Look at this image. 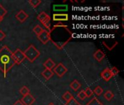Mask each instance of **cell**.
I'll return each mask as SVG.
<instances>
[{
  "mask_svg": "<svg viewBox=\"0 0 124 105\" xmlns=\"http://www.w3.org/2000/svg\"><path fill=\"white\" fill-rule=\"evenodd\" d=\"M73 98H74V97H73V94H72L70 91H66V92L62 95V99H63L66 102L70 101V100H71L72 99H73Z\"/></svg>",
  "mask_w": 124,
  "mask_h": 105,
  "instance_id": "obj_16",
  "label": "cell"
},
{
  "mask_svg": "<svg viewBox=\"0 0 124 105\" xmlns=\"http://www.w3.org/2000/svg\"><path fill=\"white\" fill-rule=\"evenodd\" d=\"M54 21H67L68 20V14H54L53 15Z\"/></svg>",
  "mask_w": 124,
  "mask_h": 105,
  "instance_id": "obj_10",
  "label": "cell"
},
{
  "mask_svg": "<svg viewBox=\"0 0 124 105\" xmlns=\"http://www.w3.org/2000/svg\"><path fill=\"white\" fill-rule=\"evenodd\" d=\"M15 18L20 22V23H23L28 18V15L23 10H20L16 15H15Z\"/></svg>",
  "mask_w": 124,
  "mask_h": 105,
  "instance_id": "obj_9",
  "label": "cell"
},
{
  "mask_svg": "<svg viewBox=\"0 0 124 105\" xmlns=\"http://www.w3.org/2000/svg\"><path fill=\"white\" fill-rule=\"evenodd\" d=\"M104 97L105 98V99H107L108 101H110L111 99H113V98L114 97V94L111 91H107L105 92V94H104Z\"/></svg>",
  "mask_w": 124,
  "mask_h": 105,
  "instance_id": "obj_18",
  "label": "cell"
},
{
  "mask_svg": "<svg viewBox=\"0 0 124 105\" xmlns=\"http://www.w3.org/2000/svg\"><path fill=\"white\" fill-rule=\"evenodd\" d=\"M94 93L97 96H100L103 93V89L100 86H97L94 90Z\"/></svg>",
  "mask_w": 124,
  "mask_h": 105,
  "instance_id": "obj_22",
  "label": "cell"
},
{
  "mask_svg": "<svg viewBox=\"0 0 124 105\" xmlns=\"http://www.w3.org/2000/svg\"><path fill=\"white\" fill-rule=\"evenodd\" d=\"M84 93L86 94V97H90L93 95V91L91 88H87L85 91H84Z\"/></svg>",
  "mask_w": 124,
  "mask_h": 105,
  "instance_id": "obj_27",
  "label": "cell"
},
{
  "mask_svg": "<svg viewBox=\"0 0 124 105\" xmlns=\"http://www.w3.org/2000/svg\"><path fill=\"white\" fill-rule=\"evenodd\" d=\"M101 77L105 80V81H109L112 77H113V75H112V73L110 72V69L109 68H106L102 72H101Z\"/></svg>",
  "mask_w": 124,
  "mask_h": 105,
  "instance_id": "obj_8",
  "label": "cell"
},
{
  "mask_svg": "<svg viewBox=\"0 0 124 105\" xmlns=\"http://www.w3.org/2000/svg\"><path fill=\"white\" fill-rule=\"evenodd\" d=\"M15 65L12 58V52L7 46H3L0 49V71L3 72L4 77L7 73Z\"/></svg>",
  "mask_w": 124,
  "mask_h": 105,
  "instance_id": "obj_2",
  "label": "cell"
},
{
  "mask_svg": "<svg viewBox=\"0 0 124 105\" xmlns=\"http://www.w3.org/2000/svg\"><path fill=\"white\" fill-rule=\"evenodd\" d=\"M12 58L15 64H20L25 59V57L23 52L20 49L17 48L14 53H12Z\"/></svg>",
  "mask_w": 124,
  "mask_h": 105,
  "instance_id": "obj_4",
  "label": "cell"
},
{
  "mask_svg": "<svg viewBox=\"0 0 124 105\" xmlns=\"http://www.w3.org/2000/svg\"><path fill=\"white\" fill-rule=\"evenodd\" d=\"M68 9L67 5H55L54 6V10H66Z\"/></svg>",
  "mask_w": 124,
  "mask_h": 105,
  "instance_id": "obj_23",
  "label": "cell"
},
{
  "mask_svg": "<svg viewBox=\"0 0 124 105\" xmlns=\"http://www.w3.org/2000/svg\"><path fill=\"white\" fill-rule=\"evenodd\" d=\"M24 56L30 62L33 63L40 56V52L33 45H31L24 52Z\"/></svg>",
  "mask_w": 124,
  "mask_h": 105,
  "instance_id": "obj_3",
  "label": "cell"
},
{
  "mask_svg": "<svg viewBox=\"0 0 124 105\" xmlns=\"http://www.w3.org/2000/svg\"><path fill=\"white\" fill-rule=\"evenodd\" d=\"M37 38L39 39V41H41V43H43L44 45H46L49 41V31L46 29H44L43 31L40 34L37 35Z\"/></svg>",
  "mask_w": 124,
  "mask_h": 105,
  "instance_id": "obj_6",
  "label": "cell"
},
{
  "mask_svg": "<svg viewBox=\"0 0 124 105\" xmlns=\"http://www.w3.org/2000/svg\"><path fill=\"white\" fill-rule=\"evenodd\" d=\"M53 69H54L53 71H52L53 73H55L59 77H62L68 72V69L62 63L58 64Z\"/></svg>",
  "mask_w": 124,
  "mask_h": 105,
  "instance_id": "obj_5",
  "label": "cell"
},
{
  "mask_svg": "<svg viewBox=\"0 0 124 105\" xmlns=\"http://www.w3.org/2000/svg\"><path fill=\"white\" fill-rule=\"evenodd\" d=\"M20 93L23 96H25L27 94H28L30 93V90L28 89V88H27L26 86H23L20 89Z\"/></svg>",
  "mask_w": 124,
  "mask_h": 105,
  "instance_id": "obj_21",
  "label": "cell"
},
{
  "mask_svg": "<svg viewBox=\"0 0 124 105\" xmlns=\"http://www.w3.org/2000/svg\"><path fill=\"white\" fill-rule=\"evenodd\" d=\"M6 37V34L4 31H2L1 30H0V41H2Z\"/></svg>",
  "mask_w": 124,
  "mask_h": 105,
  "instance_id": "obj_29",
  "label": "cell"
},
{
  "mask_svg": "<svg viewBox=\"0 0 124 105\" xmlns=\"http://www.w3.org/2000/svg\"><path fill=\"white\" fill-rule=\"evenodd\" d=\"M41 23L45 26V28L47 29L48 31H50V29H51V28H50V26H51V18H50L49 15H47V16L44 19H43L41 21Z\"/></svg>",
  "mask_w": 124,
  "mask_h": 105,
  "instance_id": "obj_12",
  "label": "cell"
},
{
  "mask_svg": "<svg viewBox=\"0 0 124 105\" xmlns=\"http://www.w3.org/2000/svg\"><path fill=\"white\" fill-rule=\"evenodd\" d=\"M93 56H94V58L97 61L100 62V61H102V59L105 57V53H104L102 50H101L99 49V50H97L94 53Z\"/></svg>",
  "mask_w": 124,
  "mask_h": 105,
  "instance_id": "obj_11",
  "label": "cell"
},
{
  "mask_svg": "<svg viewBox=\"0 0 124 105\" xmlns=\"http://www.w3.org/2000/svg\"><path fill=\"white\" fill-rule=\"evenodd\" d=\"M2 19H3V18H2V17H1V16H0V22H1V20H2Z\"/></svg>",
  "mask_w": 124,
  "mask_h": 105,
  "instance_id": "obj_31",
  "label": "cell"
},
{
  "mask_svg": "<svg viewBox=\"0 0 124 105\" xmlns=\"http://www.w3.org/2000/svg\"><path fill=\"white\" fill-rule=\"evenodd\" d=\"M54 73L52 70H49V69H45L42 72H41V75L46 80H49V79H51V77L53 76Z\"/></svg>",
  "mask_w": 124,
  "mask_h": 105,
  "instance_id": "obj_14",
  "label": "cell"
},
{
  "mask_svg": "<svg viewBox=\"0 0 124 105\" xmlns=\"http://www.w3.org/2000/svg\"><path fill=\"white\" fill-rule=\"evenodd\" d=\"M48 105H54V104H53V103H49Z\"/></svg>",
  "mask_w": 124,
  "mask_h": 105,
  "instance_id": "obj_32",
  "label": "cell"
},
{
  "mask_svg": "<svg viewBox=\"0 0 124 105\" xmlns=\"http://www.w3.org/2000/svg\"><path fill=\"white\" fill-rule=\"evenodd\" d=\"M65 105H81L79 102H78V101L76 99H75L74 98L72 99L70 101L66 102V104Z\"/></svg>",
  "mask_w": 124,
  "mask_h": 105,
  "instance_id": "obj_24",
  "label": "cell"
},
{
  "mask_svg": "<svg viewBox=\"0 0 124 105\" xmlns=\"http://www.w3.org/2000/svg\"><path fill=\"white\" fill-rule=\"evenodd\" d=\"M49 41L59 50L63 49L73 37V33L68 27L62 23L54 25L49 31Z\"/></svg>",
  "mask_w": 124,
  "mask_h": 105,
  "instance_id": "obj_1",
  "label": "cell"
},
{
  "mask_svg": "<svg viewBox=\"0 0 124 105\" xmlns=\"http://www.w3.org/2000/svg\"><path fill=\"white\" fill-rule=\"evenodd\" d=\"M81 85L79 83V81H78L77 80H74L70 84V87L75 91H78L80 88H81Z\"/></svg>",
  "mask_w": 124,
  "mask_h": 105,
  "instance_id": "obj_15",
  "label": "cell"
},
{
  "mask_svg": "<svg viewBox=\"0 0 124 105\" xmlns=\"http://www.w3.org/2000/svg\"><path fill=\"white\" fill-rule=\"evenodd\" d=\"M43 29H42V27H41L39 25H36L35 27H33V31L36 34V35H39V34H40L42 31H43Z\"/></svg>",
  "mask_w": 124,
  "mask_h": 105,
  "instance_id": "obj_20",
  "label": "cell"
},
{
  "mask_svg": "<svg viewBox=\"0 0 124 105\" xmlns=\"http://www.w3.org/2000/svg\"><path fill=\"white\" fill-rule=\"evenodd\" d=\"M44 67L46 69L52 70V69L55 67V64H54V62L51 58H49V59H47V60L44 63Z\"/></svg>",
  "mask_w": 124,
  "mask_h": 105,
  "instance_id": "obj_13",
  "label": "cell"
},
{
  "mask_svg": "<svg viewBox=\"0 0 124 105\" xmlns=\"http://www.w3.org/2000/svg\"><path fill=\"white\" fill-rule=\"evenodd\" d=\"M7 10H6V9L0 4V16L1 17H4L6 14H7Z\"/></svg>",
  "mask_w": 124,
  "mask_h": 105,
  "instance_id": "obj_28",
  "label": "cell"
},
{
  "mask_svg": "<svg viewBox=\"0 0 124 105\" xmlns=\"http://www.w3.org/2000/svg\"><path fill=\"white\" fill-rule=\"evenodd\" d=\"M86 105H104L97 98H93L89 102H88Z\"/></svg>",
  "mask_w": 124,
  "mask_h": 105,
  "instance_id": "obj_17",
  "label": "cell"
},
{
  "mask_svg": "<svg viewBox=\"0 0 124 105\" xmlns=\"http://www.w3.org/2000/svg\"><path fill=\"white\" fill-rule=\"evenodd\" d=\"M77 96L78 98H79L81 100H84L86 99V94L84 93V91H81L78 94H77Z\"/></svg>",
  "mask_w": 124,
  "mask_h": 105,
  "instance_id": "obj_26",
  "label": "cell"
},
{
  "mask_svg": "<svg viewBox=\"0 0 124 105\" xmlns=\"http://www.w3.org/2000/svg\"><path fill=\"white\" fill-rule=\"evenodd\" d=\"M13 105H24L22 102H21V101L20 100H17V101H16L15 102V104Z\"/></svg>",
  "mask_w": 124,
  "mask_h": 105,
  "instance_id": "obj_30",
  "label": "cell"
},
{
  "mask_svg": "<svg viewBox=\"0 0 124 105\" xmlns=\"http://www.w3.org/2000/svg\"><path fill=\"white\" fill-rule=\"evenodd\" d=\"M28 3L33 7V8H36L41 3V0H29Z\"/></svg>",
  "mask_w": 124,
  "mask_h": 105,
  "instance_id": "obj_19",
  "label": "cell"
},
{
  "mask_svg": "<svg viewBox=\"0 0 124 105\" xmlns=\"http://www.w3.org/2000/svg\"><path fill=\"white\" fill-rule=\"evenodd\" d=\"M110 72H111V73H112L113 77L118 75L119 74V72H120V71H119L116 67H113L112 69H110Z\"/></svg>",
  "mask_w": 124,
  "mask_h": 105,
  "instance_id": "obj_25",
  "label": "cell"
},
{
  "mask_svg": "<svg viewBox=\"0 0 124 105\" xmlns=\"http://www.w3.org/2000/svg\"><path fill=\"white\" fill-rule=\"evenodd\" d=\"M20 101L24 105H32L35 102V98L31 94H28L23 96Z\"/></svg>",
  "mask_w": 124,
  "mask_h": 105,
  "instance_id": "obj_7",
  "label": "cell"
}]
</instances>
